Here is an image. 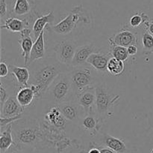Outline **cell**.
<instances>
[{
	"label": "cell",
	"instance_id": "6da1fadb",
	"mask_svg": "<svg viewBox=\"0 0 153 153\" xmlns=\"http://www.w3.org/2000/svg\"><path fill=\"white\" fill-rule=\"evenodd\" d=\"M30 70L29 86L35 93L36 99L44 98L45 94L55 78L61 73L71 70L67 66L52 57H44L28 65Z\"/></svg>",
	"mask_w": 153,
	"mask_h": 153
},
{
	"label": "cell",
	"instance_id": "7a4b0ae2",
	"mask_svg": "<svg viewBox=\"0 0 153 153\" xmlns=\"http://www.w3.org/2000/svg\"><path fill=\"white\" fill-rule=\"evenodd\" d=\"M12 132L16 145L34 147L41 140L40 124L37 119L22 117L11 124Z\"/></svg>",
	"mask_w": 153,
	"mask_h": 153
},
{
	"label": "cell",
	"instance_id": "3957f363",
	"mask_svg": "<svg viewBox=\"0 0 153 153\" xmlns=\"http://www.w3.org/2000/svg\"><path fill=\"white\" fill-rule=\"evenodd\" d=\"M44 98L49 99L55 106L75 100L76 93L70 72L61 73L48 88Z\"/></svg>",
	"mask_w": 153,
	"mask_h": 153
},
{
	"label": "cell",
	"instance_id": "277c9868",
	"mask_svg": "<svg viewBox=\"0 0 153 153\" xmlns=\"http://www.w3.org/2000/svg\"><path fill=\"white\" fill-rule=\"evenodd\" d=\"M90 22L91 19L88 12L82 4H79L73 8L68 15L59 22L49 26V30L56 34L67 35L77 28L78 25L81 22L90 23Z\"/></svg>",
	"mask_w": 153,
	"mask_h": 153
},
{
	"label": "cell",
	"instance_id": "5b68a950",
	"mask_svg": "<svg viewBox=\"0 0 153 153\" xmlns=\"http://www.w3.org/2000/svg\"><path fill=\"white\" fill-rule=\"evenodd\" d=\"M70 74L74 86L76 96L86 88L97 86L99 83L97 82L98 71L88 64L72 67Z\"/></svg>",
	"mask_w": 153,
	"mask_h": 153
},
{
	"label": "cell",
	"instance_id": "8992f818",
	"mask_svg": "<svg viewBox=\"0 0 153 153\" xmlns=\"http://www.w3.org/2000/svg\"><path fill=\"white\" fill-rule=\"evenodd\" d=\"M97 94V113L104 120L109 113H111L115 104L120 100L119 95L112 96L108 92L105 85L99 82L96 86Z\"/></svg>",
	"mask_w": 153,
	"mask_h": 153
},
{
	"label": "cell",
	"instance_id": "52a82bcc",
	"mask_svg": "<svg viewBox=\"0 0 153 153\" xmlns=\"http://www.w3.org/2000/svg\"><path fill=\"white\" fill-rule=\"evenodd\" d=\"M77 48V44L73 39L61 40L53 48L55 52V58L62 64L72 67V62Z\"/></svg>",
	"mask_w": 153,
	"mask_h": 153
},
{
	"label": "cell",
	"instance_id": "ba28073f",
	"mask_svg": "<svg viewBox=\"0 0 153 153\" xmlns=\"http://www.w3.org/2000/svg\"><path fill=\"white\" fill-rule=\"evenodd\" d=\"M75 101L83 108L86 114H97L96 86L81 92L76 96Z\"/></svg>",
	"mask_w": 153,
	"mask_h": 153
},
{
	"label": "cell",
	"instance_id": "9c48e42d",
	"mask_svg": "<svg viewBox=\"0 0 153 153\" xmlns=\"http://www.w3.org/2000/svg\"><path fill=\"white\" fill-rule=\"evenodd\" d=\"M65 119L79 124L82 118L85 116V111L75 100L65 102L57 106Z\"/></svg>",
	"mask_w": 153,
	"mask_h": 153
},
{
	"label": "cell",
	"instance_id": "30bf717a",
	"mask_svg": "<svg viewBox=\"0 0 153 153\" xmlns=\"http://www.w3.org/2000/svg\"><path fill=\"white\" fill-rule=\"evenodd\" d=\"M108 43L110 45L115 44L125 47H128L131 45L137 46L139 44L138 36L137 32H134L128 28H123L117 32L114 35L109 38Z\"/></svg>",
	"mask_w": 153,
	"mask_h": 153
},
{
	"label": "cell",
	"instance_id": "8fae6325",
	"mask_svg": "<svg viewBox=\"0 0 153 153\" xmlns=\"http://www.w3.org/2000/svg\"><path fill=\"white\" fill-rule=\"evenodd\" d=\"M35 13L33 12L30 16L25 18H19L16 16H9L1 23V28H6L12 32H19L23 31L25 28L31 27V24L34 23V19Z\"/></svg>",
	"mask_w": 153,
	"mask_h": 153
},
{
	"label": "cell",
	"instance_id": "7c38bea8",
	"mask_svg": "<svg viewBox=\"0 0 153 153\" xmlns=\"http://www.w3.org/2000/svg\"><path fill=\"white\" fill-rule=\"evenodd\" d=\"M15 77H1L0 79V107L10 96L16 94L20 88Z\"/></svg>",
	"mask_w": 153,
	"mask_h": 153
},
{
	"label": "cell",
	"instance_id": "4fadbf2b",
	"mask_svg": "<svg viewBox=\"0 0 153 153\" xmlns=\"http://www.w3.org/2000/svg\"><path fill=\"white\" fill-rule=\"evenodd\" d=\"M97 52H100V49H98L93 44H87L78 46L76 52H75L71 66L72 67H77V66L87 64H88L87 61L90 56Z\"/></svg>",
	"mask_w": 153,
	"mask_h": 153
},
{
	"label": "cell",
	"instance_id": "5bb4252c",
	"mask_svg": "<svg viewBox=\"0 0 153 153\" xmlns=\"http://www.w3.org/2000/svg\"><path fill=\"white\" fill-rule=\"evenodd\" d=\"M32 38V30L31 28L28 27L20 32V39L18 42L22 50V56L24 58V63L28 66L30 58L31 49L34 42Z\"/></svg>",
	"mask_w": 153,
	"mask_h": 153
},
{
	"label": "cell",
	"instance_id": "9a60e30c",
	"mask_svg": "<svg viewBox=\"0 0 153 153\" xmlns=\"http://www.w3.org/2000/svg\"><path fill=\"white\" fill-rule=\"evenodd\" d=\"M25 108L19 103L16 94L10 96L1 107V117H13L22 115Z\"/></svg>",
	"mask_w": 153,
	"mask_h": 153
},
{
	"label": "cell",
	"instance_id": "2e32d148",
	"mask_svg": "<svg viewBox=\"0 0 153 153\" xmlns=\"http://www.w3.org/2000/svg\"><path fill=\"white\" fill-rule=\"evenodd\" d=\"M102 122L97 114H85L79 124L82 129L89 132L91 136H94L100 131Z\"/></svg>",
	"mask_w": 153,
	"mask_h": 153
},
{
	"label": "cell",
	"instance_id": "e0dca14e",
	"mask_svg": "<svg viewBox=\"0 0 153 153\" xmlns=\"http://www.w3.org/2000/svg\"><path fill=\"white\" fill-rule=\"evenodd\" d=\"M111 57L110 52L108 53L101 52H94L90 56L87 63L94 68L97 71L100 73H105L108 72V63Z\"/></svg>",
	"mask_w": 153,
	"mask_h": 153
},
{
	"label": "cell",
	"instance_id": "ac0fdd59",
	"mask_svg": "<svg viewBox=\"0 0 153 153\" xmlns=\"http://www.w3.org/2000/svg\"><path fill=\"white\" fill-rule=\"evenodd\" d=\"M55 21V15L53 11L50 10L46 14L39 16L34 20V22L31 26L32 30V38L33 39H37V37L44 31V28L48 25L51 26Z\"/></svg>",
	"mask_w": 153,
	"mask_h": 153
},
{
	"label": "cell",
	"instance_id": "d6986e66",
	"mask_svg": "<svg viewBox=\"0 0 153 153\" xmlns=\"http://www.w3.org/2000/svg\"><path fill=\"white\" fill-rule=\"evenodd\" d=\"M102 145L108 147L117 153H128L126 142L121 138L115 137L108 134H103L101 140Z\"/></svg>",
	"mask_w": 153,
	"mask_h": 153
},
{
	"label": "cell",
	"instance_id": "ffe728a7",
	"mask_svg": "<svg viewBox=\"0 0 153 153\" xmlns=\"http://www.w3.org/2000/svg\"><path fill=\"white\" fill-rule=\"evenodd\" d=\"M44 31L37 37L34 41L30 54L29 62L28 66L37 60L41 59L46 57V44L44 40Z\"/></svg>",
	"mask_w": 153,
	"mask_h": 153
},
{
	"label": "cell",
	"instance_id": "44dd1931",
	"mask_svg": "<svg viewBox=\"0 0 153 153\" xmlns=\"http://www.w3.org/2000/svg\"><path fill=\"white\" fill-rule=\"evenodd\" d=\"M9 69H10V73L14 76L19 86H29L31 74H30V70L28 68L19 67L13 64H10Z\"/></svg>",
	"mask_w": 153,
	"mask_h": 153
},
{
	"label": "cell",
	"instance_id": "7402d4cb",
	"mask_svg": "<svg viewBox=\"0 0 153 153\" xmlns=\"http://www.w3.org/2000/svg\"><path fill=\"white\" fill-rule=\"evenodd\" d=\"M32 12V5L29 0H15L10 10V16L12 14V16L16 17H27V16L31 14Z\"/></svg>",
	"mask_w": 153,
	"mask_h": 153
},
{
	"label": "cell",
	"instance_id": "603a6c76",
	"mask_svg": "<svg viewBox=\"0 0 153 153\" xmlns=\"http://www.w3.org/2000/svg\"><path fill=\"white\" fill-rule=\"evenodd\" d=\"M0 130V151L1 153H5L13 145H15L11 124Z\"/></svg>",
	"mask_w": 153,
	"mask_h": 153
},
{
	"label": "cell",
	"instance_id": "cb8c5ba5",
	"mask_svg": "<svg viewBox=\"0 0 153 153\" xmlns=\"http://www.w3.org/2000/svg\"><path fill=\"white\" fill-rule=\"evenodd\" d=\"M16 97L19 103L24 108L30 106L36 99L35 93L30 86L21 87L16 94Z\"/></svg>",
	"mask_w": 153,
	"mask_h": 153
},
{
	"label": "cell",
	"instance_id": "d4e9b609",
	"mask_svg": "<svg viewBox=\"0 0 153 153\" xmlns=\"http://www.w3.org/2000/svg\"><path fill=\"white\" fill-rule=\"evenodd\" d=\"M107 70L108 73H110L114 76H119L123 73L125 70V64L124 62L118 60L117 58L111 57L109 59L108 63Z\"/></svg>",
	"mask_w": 153,
	"mask_h": 153
},
{
	"label": "cell",
	"instance_id": "484cf974",
	"mask_svg": "<svg viewBox=\"0 0 153 153\" xmlns=\"http://www.w3.org/2000/svg\"><path fill=\"white\" fill-rule=\"evenodd\" d=\"M110 46V54L112 57L123 62L128 60L129 55L127 51V47L115 44H111Z\"/></svg>",
	"mask_w": 153,
	"mask_h": 153
},
{
	"label": "cell",
	"instance_id": "4316f807",
	"mask_svg": "<svg viewBox=\"0 0 153 153\" xmlns=\"http://www.w3.org/2000/svg\"><path fill=\"white\" fill-rule=\"evenodd\" d=\"M141 46L143 52L146 55H149L153 52V35L146 29L142 34Z\"/></svg>",
	"mask_w": 153,
	"mask_h": 153
},
{
	"label": "cell",
	"instance_id": "83f0119b",
	"mask_svg": "<svg viewBox=\"0 0 153 153\" xmlns=\"http://www.w3.org/2000/svg\"><path fill=\"white\" fill-rule=\"evenodd\" d=\"M150 18L145 13L139 11L134 14L129 19V26L132 28H137L140 26H144V23Z\"/></svg>",
	"mask_w": 153,
	"mask_h": 153
},
{
	"label": "cell",
	"instance_id": "f1b7e54d",
	"mask_svg": "<svg viewBox=\"0 0 153 153\" xmlns=\"http://www.w3.org/2000/svg\"><path fill=\"white\" fill-rule=\"evenodd\" d=\"M10 9L7 4V0H0V20L2 23L7 17L10 16Z\"/></svg>",
	"mask_w": 153,
	"mask_h": 153
},
{
	"label": "cell",
	"instance_id": "f546056e",
	"mask_svg": "<svg viewBox=\"0 0 153 153\" xmlns=\"http://www.w3.org/2000/svg\"><path fill=\"white\" fill-rule=\"evenodd\" d=\"M22 118V115H19L13 117H7V118H4V117H0V129H2L4 128L7 127L9 124H12L14 122L17 121V120L20 119Z\"/></svg>",
	"mask_w": 153,
	"mask_h": 153
},
{
	"label": "cell",
	"instance_id": "4dcf8cb0",
	"mask_svg": "<svg viewBox=\"0 0 153 153\" xmlns=\"http://www.w3.org/2000/svg\"><path fill=\"white\" fill-rule=\"evenodd\" d=\"M26 147L22 146L19 145H13L8 151L6 152L5 153H27Z\"/></svg>",
	"mask_w": 153,
	"mask_h": 153
},
{
	"label": "cell",
	"instance_id": "1f68e13d",
	"mask_svg": "<svg viewBox=\"0 0 153 153\" xmlns=\"http://www.w3.org/2000/svg\"><path fill=\"white\" fill-rule=\"evenodd\" d=\"M9 72H10L9 66H7L5 62H1L0 63V77H6L8 76Z\"/></svg>",
	"mask_w": 153,
	"mask_h": 153
},
{
	"label": "cell",
	"instance_id": "d6a6232c",
	"mask_svg": "<svg viewBox=\"0 0 153 153\" xmlns=\"http://www.w3.org/2000/svg\"><path fill=\"white\" fill-rule=\"evenodd\" d=\"M96 147L99 148V149L100 150V152L101 153H117L115 152L114 150L111 149L108 147H106L105 146L101 145V144L96 143Z\"/></svg>",
	"mask_w": 153,
	"mask_h": 153
},
{
	"label": "cell",
	"instance_id": "836d02e7",
	"mask_svg": "<svg viewBox=\"0 0 153 153\" xmlns=\"http://www.w3.org/2000/svg\"><path fill=\"white\" fill-rule=\"evenodd\" d=\"M144 28L148 32L153 35V19H149L144 23Z\"/></svg>",
	"mask_w": 153,
	"mask_h": 153
},
{
	"label": "cell",
	"instance_id": "e575fe53",
	"mask_svg": "<svg viewBox=\"0 0 153 153\" xmlns=\"http://www.w3.org/2000/svg\"><path fill=\"white\" fill-rule=\"evenodd\" d=\"M127 51H128V55L133 56L137 53V45H131L127 47Z\"/></svg>",
	"mask_w": 153,
	"mask_h": 153
},
{
	"label": "cell",
	"instance_id": "d590c367",
	"mask_svg": "<svg viewBox=\"0 0 153 153\" xmlns=\"http://www.w3.org/2000/svg\"><path fill=\"white\" fill-rule=\"evenodd\" d=\"M149 125H150L151 128H152L153 130V110H152V112H151L150 116H149Z\"/></svg>",
	"mask_w": 153,
	"mask_h": 153
},
{
	"label": "cell",
	"instance_id": "8d00e7d4",
	"mask_svg": "<svg viewBox=\"0 0 153 153\" xmlns=\"http://www.w3.org/2000/svg\"><path fill=\"white\" fill-rule=\"evenodd\" d=\"M88 153H101L100 152V150L99 149V148H97V147H93V148H91V149L89 150V152H88Z\"/></svg>",
	"mask_w": 153,
	"mask_h": 153
},
{
	"label": "cell",
	"instance_id": "74e56055",
	"mask_svg": "<svg viewBox=\"0 0 153 153\" xmlns=\"http://www.w3.org/2000/svg\"><path fill=\"white\" fill-rule=\"evenodd\" d=\"M150 153H153V148H152V149H151V151H150Z\"/></svg>",
	"mask_w": 153,
	"mask_h": 153
},
{
	"label": "cell",
	"instance_id": "f35d334b",
	"mask_svg": "<svg viewBox=\"0 0 153 153\" xmlns=\"http://www.w3.org/2000/svg\"><path fill=\"white\" fill-rule=\"evenodd\" d=\"M84 153H85V152H84Z\"/></svg>",
	"mask_w": 153,
	"mask_h": 153
}]
</instances>
